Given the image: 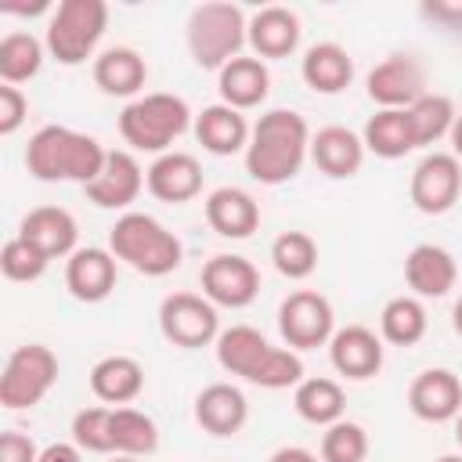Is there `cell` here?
I'll return each mask as SVG.
<instances>
[{"mask_svg":"<svg viewBox=\"0 0 462 462\" xmlns=\"http://www.w3.org/2000/svg\"><path fill=\"white\" fill-rule=\"evenodd\" d=\"M310 152V130L300 112L271 108L256 119L245 144V173L260 184H285L300 173Z\"/></svg>","mask_w":462,"mask_h":462,"instance_id":"6da1fadb","label":"cell"},{"mask_svg":"<svg viewBox=\"0 0 462 462\" xmlns=\"http://www.w3.org/2000/svg\"><path fill=\"white\" fill-rule=\"evenodd\" d=\"M217 361L231 375L263 386V390H285L303 383V361L296 350L271 346L256 328L249 325H231L217 336Z\"/></svg>","mask_w":462,"mask_h":462,"instance_id":"7a4b0ae2","label":"cell"},{"mask_svg":"<svg viewBox=\"0 0 462 462\" xmlns=\"http://www.w3.org/2000/svg\"><path fill=\"white\" fill-rule=\"evenodd\" d=\"M105 159L108 152L90 134L69 126H40L25 148V170L43 184L76 180L87 188L105 170Z\"/></svg>","mask_w":462,"mask_h":462,"instance_id":"3957f363","label":"cell"},{"mask_svg":"<svg viewBox=\"0 0 462 462\" xmlns=\"http://www.w3.org/2000/svg\"><path fill=\"white\" fill-rule=\"evenodd\" d=\"M108 249L116 260L130 263L137 274L162 278L180 267V238L166 231L148 213H123L108 231Z\"/></svg>","mask_w":462,"mask_h":462,"instance_id":"277c9868","label":"cell"},{"mask_svg":"<svg viewBox=\"0 0 462 462\" xmlns=\"http://www.w3.org/2000/svg\"><path fill=\"white\" fill-rule=\"evenodd\" d=\"M191 123V108L177 94H144L119 112V134L137 152H166Z\"/></svg>","mask_w":462,"mask_h":462,"instance_id":"5b68a950","label":"cell"},{"mask_svg":"<svg viewBox=\"0 0 462 462\" xmlns=\"http://www.w3.org/2000/svg\"><path fill=\"white\" fill-rule=\"evenodd\" d=\"M245 32H249V22L238 4H224V0L199 4L188 14V51L199 69L220 72L227 61H235L245 43Z\"/></svg>","mask_w":462,"mask_h":462,"instance_id":"8992f818","label":"cell"},{"mask_svg":"<svg viewBox=\"0 0 462 462\" xmlns=\"http://www.w3.org/2000/svg\"><path fill=\"white\" fill-rule=\"evenodd\" d=\"M108 7L105 0H61L47 25V51L61 65H79L94 54L105 36Z\"/></svg>","mask_w":462,"mask_h":462,"instance_id":"52a82bcc","label":"cell"},{"mask_svg":"<svg viewBox=\"0 0 462 462\" xmlns=\"http://www.w3.org/2000/svg\"><path fill=\"white\" fill-rule=\"evenodd\" d=\"M58 383V357L43 343H25L11 350L4 375H0V404L11 411L32 408L47 397V390Z\"/></svg>","mask_w":462,"mask_h":462,"instance_id":"ba28073f","label":"cell"},{"mask_svg":"<svg viewBox=\"0 0 462 462\" xmlns=\"http://www.w3.org/2000/svg\"><path fill=\"white\" fill-rule=\"evenodd\" d=\"M332 303L314 289H296L278 307V332L289 350H318L336 336Z\"/></svg>","mask_w":462,"mask_h":462,"instance_id":"9c48e42d","label":"cell"},{"mask_svg":"<svg viewBox=\"0 0 462 462\" xmlns=\"http://www.w3.org/2000/svg\"><path fill=\"white\" fill-rule=\"evenodd\" d=\"M159 328L173 346L199 350V346H209L220 336V318H217V307L206 296L170 292L159 303Z\"/></svg>","mask_w":462,"mask_h":462,"instance_id":"30bf717a","label":"cell"},{"mask_svg":"<svg viewBox=\"0 0 462 462\" xmlns=\"http://www.w3.org/2000/svg\"><path fill=\"white\" fill-rule=\"evenodd\" d=\"M458 191H462V166L451 152H430L411 170L408 195L419 213H430V217L448 213L458 202Z\"/></svg>","mask_w":462,"mask_h":462,"instance_id":"8fae6325","label":"cell"},{"mask_svg":"<svg viewBox=\"0 0 462 462\" xmlns=\"http://www.w3.org/2000/svg\"><path fill=\"white\" fill-rule=\"evenodd\" d=\"M202 292L213 307H249L260 292V271L235 253H217L202 267Z\"/></svg>","mask_w":462,"mask_h":462,"instance_id":"7c38bea8","label":"cell"},{"mask_svg":"<svg viewBox=\"0 0 462 462\" xmlns=\"http://www.w3.org/2000/svg\"><path fill=\"white\" fill-rule=\"evenodd\" d=\"M368 97L379 108H411L426 97V69L411 54H390L368 72Z\"/></svg>","mask_w":462,"mask_h":462,"instance_id":"4fadbf2b","label":"cell"},{"mask_svg":"<svg viewBox=\"0 0 462 462\" xmlns=\"http://www.w3.org/2000/svg\"><path fill=\"white\" fill-rule=\"evenodd\" d=\"M408 408L422 422H448L462 411V379L448 368H426L408 386Z\"/></svg>","mask_w":462,"mask_h":462,"instance_id":"5bb4252c","label":"cell"},{"mask_svg":"<svg viewBox=\"0 0 462 462\" xmlns=\"http://www.w3.org/2000/svg\"><path fill=\"white\" fill-rule=\"evenodd\" d=\"M141 188H144V173H141V166H137V159L130 155V152H108V159H105V170L83 188L87 191V199L94 202V206H101V209H126L137 195H141Z\"/></svg>","mask_w":462,"mask_h":462,"instance_id":"9a60e30c","label":"cell"},{"mask_svg":"<svg viewBox=\"0 0 462 462\" xmlns=\"http://www.w3.org/2000/svg\"><path fill=\"white\" fill-rule=\"evenodd\" d=\"M144 184L159 202H191L202 191V166L188 152H162L144 170Z\"/></svg>","mask_w":462,"mask_h":462,"instance_id":"2e32d148","label":"cell"},{"mask_svg":"<svg viewBox=\"0 0 462 462\" xmlns=\"http://www.w3.org/2000/svg\"><path fill=\"white\" fill-rule=\"evenodd\" d=\"M332 368L346 379H372L383 368V343L365 325H346L328 339Z\"/></svg>","mask_w":462,"mask_h":462,"instance_id":"e0dca14e","label":"cell"},{"mask_svg":"<svg viewBox=\"0 0 462 462\" xmlns=\"http://www.w3.org/2000/svg\"><path fill=\"white\" fill-rule=\"evenodd\" d=\"M65 285L76 300L83 303H101L112 289H116V256L112 249H76L65 263Z\"/></svg>","mask_w":462,"mask_h":462,"instance_id":"ac0fdd59","label":"cell"},{"mask_svg":"<svg viewBox=\"0 0 462 462\" xmlns=\"http://www.w3.org/2000/svg\"><path fill=\"white\" fill-rule=\"evenodd\" d=\"M18 235L54 260V256H72L76 253L79 227H76V217L61 206H36V209L25 213Z\"/></svg>","mask_w":462,"mask_h":462,"instance_id":"d6986e66","label":"cell"},{"mask_svg":"<svg viewBox=\"0 0 462 462\" xmlns=\"http://www.w3.org/2000/svg\"><path fill=\"white\" fill-rule=\"evenodd\" d=\"M249 419V401L238 386L231 383H209L199 397H195V422L213 433V437H231L245 426Z\"/></svg>","mask_w":462,"mask_h":462,"instance_id":"ffe728a7","label":"cell"},{"mask_svg":"<svg viewBox=\"0 0 462 462\" xmlns=\"http://www.w3.org/2000/svg\"><path fill=\"white\" fill-rule=\"evenodd\" d=\"M310 159L314 166L332 177V180H343V177H354L365 162V141L346 130V126H321L314 137H310Z\"/></svg>","mask_w":462,"mask_h":462,"instance_id":"44dd1931","label":"cell"},{"mask_svg":"<svg viewBox=\"0 0 462 462\" xmlns=\"http://www.w3.org/2000/svg\"><path fill=\"white\" fill-rule=\"evenodd\" d=\"M455 260L448 249L433 245V242H422L408 253L404 260V282L415 296H426V300H440L451 292L455 285Z\"/></svg>","mask_w":462,"mask_h":462,"instance_id":"7402d4cb","label":"cell"},{"mask_svg":"<svg viewBox=\"0 0 462 462\" xmlns=\"http://www.w3.org/2000/svg\"><path fill=\"white\" fill-rule=\"evenodd\" d=\"M206 220L220 238H249L260 227V206L242 188H217L206 199Z\"/></svg>","mask_w":462,"mask_h":462,"instance_id":"603a6c76","label":"cell"},{"mask_svg":"<svg viewBox=\"0 0 462 462\" xmlns=\"http://www.w3.org/2000/svg\"><path fill=\"white\" fill-rule=\"evenodd\" d=\"M256 58H289L300 43V18L289 7H260L245 32Z\"/></svg>","mask_w":462,"mask_h":462,"instance_id":"cb8c5ba5","label":"cell"},{"mask_svg":"<svg viewBox=\"0 0 462 462\" xmlns=\"http://www.w3.org/2000/svg\"><path fill=\"white\" fill-rule=\"evenodd\" d=\"M249 123H245V116L238 112V108H231V105H209V108H202L199 112V119H195V137H199V144L206 148V152H213V155H235V152H242L245 144H249Z\"/></svg>","mask_w":462,"mask_h":462,"instance_id":"d4e9b609","label":"cell"},{"mask_svg":"<svg viewBox=\"0 0 462 462\" xmlns=\"http://www.w3.org/2000/svg\"><path fill=\"white\" fill-rule=\"evenodd\" d=\"M148 79V65L134 47H108L94 58V83L112 97H134Z\"/></svg>","mask_w":462,"mask_h":462,"instance_id":"484cf974","label":"cell"},{"mask_svg":"<svg viewBox=\"0 0 462 462\" xmlns=\"http://www.w3.org/2000/svg\"><path fill=\"white\" fill-rule=\"evenodd\" d=\"M217 90H220V97H224V105H231V108H253V105H260L263 97H267V90H271V72H267V65L260 61V58H235V61H227L224 69H220V79H217Z\"/></svg>","mask_w":462,"mask_h":462,"instance_id":"4316f807","label":"cell"},{"mask_svg":"<svg viewBox=\"0 0 462 462\" xmlns=\"http://www.w3.org/2000/svg\"><path fill=\"white\" fill-rule=\"evenodd\" d=\"M365 148L379 159H404L408 152H415V130H411V116L408 108H379L361 134Z\"/></svg>","mask_w":462,"mask_h":462,"instance_id":"83f0119b","label":"cell"},{"mask_svg":"<svg viewBox=\"0 0 462 462\" xmlns=\"http://www.w3.org/2000/svg\"><path fill=\"white\" fill-rule=\"evenodd\" d=\"M90 390L105 404H126L144 390V368L126 354H108L90 368Z\"/></svg>","mask_w":462,"mask_h":462,"instance_id":"f1b7e54d","label":"cell"},{"mask_svg":"<svg viewBox=\"0 0 462 462\" xmlns=\"http://www.w3.org/2000/svg\"><path fill=\"white\" fill-rule=\"evenodd\" d=\"M300 76L318 94H339L354 79V61H350V54L339 43H314L303 54Z\"/></svg>","mask_w":462,"mask_h":462,"instance_id":"f546056e","label":"cell"},{"mask_svg":"<svg viewBox=\"0 0 462 462\" xmlns=\"http://www.w3.org/2000/svg\"><path fill=\"white\" fill-rule=\"evenodd\" d=\"M292 404H296L300 419H307V422H314V426H332V422L343 419L346 397H343V386H339L336 379L314 375V379L296 383Z\"/></svg>","mask_w":462,"mask_h":462,"instance_id":"4dcf8cb0","label":"cell"},{"mask_svg":"<svg viewBox=\"0 0 462 462\" xmlns=\"http://www.w3.org/2000/svg\"><path fill=\"white\" fill-rule=\"evenodd\" d=\"M108 437H112V451L119 455H152L159 448V430L155 422L137 411V408H112V419H108Z\"/></svg>","mask_w":462,"mask_h":462,"instance_id":"1f68e13d","label":"cell"},{"mask_svg":"<svg viewBox=\"0 0 462 462\" xmlns=\"http://www.w3.org/2000/svg\"><path fill=\"white\" fill-rule=\"evenodd\" d=\"M383 339L393 346H411L426 336V310L415 296H393L379 314Z\"/></svg>","mask_w":462,"mask_h":462,"instance_id":"d6a6232c","label":"cell"},{"mask_svg":"<svg viewBox=\"0 0 462 462\" xmlns=\"http://www.w3.org/2000/svg\"><path fill=\"white\" fill-rule=\"evenodd\" d=\"M43 65V43L32 32H7L0 40V79L4 83H25Z\"/></svg>","mask_w":462,"mask_h":462,"instance_id":"836d02e7","label":"cell"},{"mask_svg":"<svg viewBox=\"0 0 462 462\" xmlns=\"http://www.w3.org/2000/svg\"><path fill=\"white\" fill-rule=\"evenodd\" d=\"M271 260H274L278 274L300 282V278L314 274V267H318V242L307 231H285V235L274 238Z\"/></svg>","mask_w":462,"mask_h":462,"instance_id":"e575fe53","label":"cell"},{"mask_svg":"<svg viewBox=\"0 0 462 462\" xmlns=\"http://www.w3.org/2000/svg\"><path fill=\"white\" fill-rule=\"evenodd\" d=\"M408 116H411V130H415V144H419V148L440 141L444 134H451V126H455V119H458L451 97H444V94H426V97H419V101L408 108Z\"/></svg>","mask_w":462,"mask_h":462,"instance_id":"d590c367","label":"cell"},{"mask_svg":"<svg viewBox=\"0 0 462 462\" xmlns=\"http://www.w3.org/2000/svg\"><path fill=\"white\" fill-rule=\"evenodd\" d=\"M368 455V433L365 426L339 419L332 426H325L321 433V462H365Z\"/></svg>","mask_w":462,"mask_h":462,"instance_id":"8d00e7d4","label":"cell"},{"mask_svg":"<svg viewBox=\"0 0 462 462\" xmlns=\"http://www.w3.org/2000/svg\"><path fill=\"white\" fill-rule=\"evenodd\" d=\"M47 263H51V256L40 253V249H36L32 242H25L22 235L11 238V242H4V249H0V267H4V274H7L11 282H36V278L47 271Z\"/></svg>","mask_w":462,"mask_h":462,"instance_id":"74e56055","label":"cell"},{"mask_svg":"<svg viewBox=\"0 0 462 462\" xmlns=\"http://www.w3.org/2000/svg\"><path fill=\"white\" fill-rule=\"evenodd\" d=\"M108 419H112V408H83V411H76V419H72V440H76V448L97 451V455L112 451Z\"/></svg>","mask_w":462,"mask_h":462,"instance_id":"f35d334b","label":"cell"},{"mask_svg":"<svg viewBox=\"0 0 462 462\" xmlns=\"http://www.w3.org/2000/svg\"><path fill=\"white\" fill-rule=\"evenodd\" d=\"M25 116H29V101H25V94H22L18 87L4 83V87H0V134L11 137V134L25 123Z\"/></svg>","mask_w":462,"mask_h":462,"instance_id":"ab89813d","label":"cell"},{"mask_svg":"<svg viewBox=\"0 0 462 462\" xmlns=\"http://www.w3.org/2000/svg\"><path fill=\"white\" fill-rule=\"evenodd\" d=\"M36 458H40V451L25 433H18V430L0 433V462H36Z\"/></svg>","mask_w":462,"mask_h":462,"instance_id":"60d3db41","label":"cell"},{"mask_svg":"<svg viewBox=\"0 0 462 462\" xmlns=\"http://www.w3.org/2000/svg\"><path fill=\"white\" fill-rule=\"evenodd\" d=\"M422 14L433 18V22H444L451 29H462V0H455V4H444V0L422 4Z\"/></svg>","mask_w":462,"mask_h":462,"instance_id":"b9f144b4","label":"cell"},{"mask_svg":"<svg viewBox=\"0 0 462 462\" xmlns=\"http://www.w3.org/2000/svg\"><path fill=\"white\" fill-rule=\"evenodd\" d=\"M36 462H83V455H79L76 444H61V440H58V444H47Z\"/></svg>","mask_w":462,"mask_h":462,"instance_id":"7bdbcfd3","label":"cell"},{"mask_svg":"<svg viewBox=\"0 0 462 462\" xmlns=\"http://www.w3.org/2000/svg\"><path fill=\"white\" fill-rule=\"evenodd\" d=\"M271 462H318V455L307 451V448H278L271 455Z\"/></svg>","mask_w":462,"mask_h":462,"instance_id":"ee69618b","label":"cell"},{"mask_svg":"<svg viewBox=\"0 0 462 462\" xmlns=\"http://www.w3.org/2000/svg\"><path fill=\"white\" fill-rule=\"evenodd\" d=\"M51 4L47 0H32V4H14V0H4L0 4V11H7V14H40V11H47Z\"/></svg>","mask_w":462,"mask_h":462,"instance_id":"f6af8a7d","label":"cell"},{"mask_svg":"<svg viewBox=\"0 0 462 462\" xmlns=\"http://www.w3.org/2000/svg\"><path fill=\"white\" fill-rule=\"evenodd\" d=\"M448 137H451V148H455L451 155H455V159H462V116L455 119V126H451V134H448Z\"/></svg>","mask_w":462,"mask_h":462,"instance_id":"bcb514c9","label":"cell"},{"mask_svg":"<svg viewBox=\"0 0 462 462\" xmlns=\"http://www.w3.org/2000/svg\"><path fill=\"white\" fill-rule=\"evenodd\" d=\"M451 325H455V332L462 336V300L455 303V310H451Z\"/></svg>","mask_w":462,"mask_h":462,"instance_id":"7dc6e473","label":"cell"},{"mask_svg":"<svg viewBox=\"0 0 462 462\" xmlns=\"http://www.w3.org/2000/svg\"><path fill=\"white\" fill-rule=\"evenodd\" d=\"M455 440H458V448H462V411H458V422H455Z\"/></svg>","mask_w":462,"mask_h":462,"instance_id":"c3c4849f","label":"cell"},{"mask_svg":"<svg viewBox=\"0 0 462 462\" xmlns=\"http://www.w3.org/2000/svg\"><path fill=\"white\" fill-rule=\"evenodd\" d=\"M112 462H141V458H134V455H116Z\"/></svg>","mask_w":462,"mask_h":462,"instance_id":"681fc988","label":"cell"},{"mask_svg":"<svg viewBox=\"0 0 462 462\" xmlns=\"http://www.w3.org/2000/svg\"><path fill=\"white\" fill-rule=\"evenodd\" d=\"M437 462H462L458 455H444V458H437Z\"/></svg>","mask_w":462,"mask_h":462,"instance_id":"f907efd6","label":"cell"}]
</instances>
